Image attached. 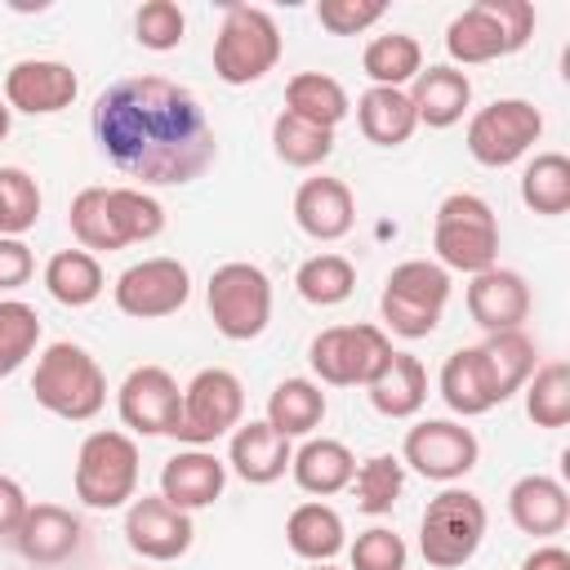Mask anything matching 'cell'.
Instances as JSON below:
<instances>
[{
    "mask_svg": "<svg viewBox=\"0 0 570 570\" xmlns=\"http://www.w3.org/2000/svg\"><path fill=\"white\" fill-rule=\"evenodd\" d=\"M102 156L142 187H183L214 165V129L191 89L165 76H125L94 102Z\"/></svg>",
    "mask_w": 570,
    "mask_h": 570,
    "instance_id": "obj_1",
    "label": "cell"
},
{
    "mask_svg": "<svg viewBox=\"0 0 570 570\" xmlns=\"http://www.w3.org/2000/svg\"><path fill=\"white\" fill-rule=\"evenodd\" d=\"M71 236L80 249H125L165 232V209L142 187H85L71 200Z\"/></svg>",
    "mask_w": 570,
    "mask_h": 570,
    "instance_id": "obj_2",
    "label": "cell"
},
{
    "mask_svg": "<svg viewBox=\"0 0 570 570\" xmlns=\"http://www.w3.org/2000/svg\"><path fill=\"white\" fill-rule=\"evenodd\" d=\"M31 392L49 414L85 423L107 405V374L80 343L62 338V343H49L40 352L36 374H31Z\"/></svg>",
    "mask_w": 570,
    "mask_h": 570,
    "instance_id": "obj_3",
    "label": "cell"
},
{
    "mask_svg": "<svg viewBox=\"0 0 570 570\" xmlns=\"http://www.w3.org/2000/svg\"><path fill=\"white\" fill-rule=\"evenodd\" d=\"M534 36V4L525 0H476L445 27V53L463 67L508 58Z\"/></svg>",
    "mask_w": 570,
    "mask_h": 570,
    "instance_id": "obj_4",
    "label": "cell"
},
{
    "mask_svg": "<svg viewBox=\"0 0 570 570\" xmlns=\"http://www.w3.org/2000/svg\"><path fill=\"white\" fill-rule=\"evenodd\" d=\"M432 249L441 258L445 272H485L499 258V223L494 209L472 196V191H450L436 205V223H432Z\"/></svg>",
    "mask_w": 570,
    "mask_h": 570,
    "instance_id": "obj_5",
    "label": "cell"
},
{
    "mask_svg": "<svg viewBox=\"0 0 570 570\" xmlns=\"http://www.w3.org/2000/svg\"><path fill=\"white\" fill-rule=\"evenodd\" d=\"M450 303V272L432 258H405L387 272L379 312L392 334L401 338H428L441 325V312Z\"/></svg>",
    "mask_w": 570,
    "mask_h": 570,
    "instance_id": "obj_6",
    "label": "cell"
},
{
    "mask_svg": "<svg viewBox=\"0 0 570 570\" xmlns=\"http://www.w3.org/2000/svg\"><path fill=\"white\" fill-rule=\"evenodd\" d=\"M485 539V503L472 494V490H459V485H445L428 512H423V525H419V552L432 570H459L476 557Z\"/></svg>",
    "mask_w": 570,
    "mask_h": 570,
    "instance_id": "obj_7",
    "label": "cell"
},
{
    "mask_svg": "<svg viewBox=\"0 0 570 570\" xmlns=\"http://www.w3.org/2000/svg\"><path fill=\"white\" fill-rule=\"evenodd\" d=\"M281 62V31L267 9L232 4L214 36V76L223 85H254Z\"/></svg>",
    "mask_w": 570,
    "mask_h": 570,
    "instance_id": "obj_8",
    "label": "cell"
},
{
    "mask_svg": "<svg viewBox=\"0 0 570 570\" xmlns=\"http://www.w3.org/2000/svg\"><path fill=\"white\" fill-rule=\"evenodd\" d=\"M138 494V445L125 432H89L76 454V499L85 508L111 512Z\"/></svg>",
    "mask_w": 570,
    "mask_h": 570,
    "instance_id": "obj_9",
    "label": "cell"
},
{
    "mask_svg": "<svg viewBox=\"0 0 570 570\" xmlns=\"http://www.w3.org/2000/svg\"><path fill=\"white\" fill-rule=\"evenodd\" d=\"M205 303H209V321L223 338L249 343L272 321V281L254 263H223V267H214V276L205 285Z\"/></svg>",
    "mask_w": 570,
    "mask_h": 570,
    "instance_id": "obj_10",
    "label": "cell"
},
{
    "mask_svg": "<svg viewBox=\"0 0 570 570\" xmlns=\"http://www.w3.org/2000/svg\"><path fill=\"white\" fill-rule=\"evenodd\" d=\"M240 414H245V387L232 370L223 365H209L200 370L187 387H183V410H178V423L169 436L187 441V445H209L227 432L240 428Z\"/></svg>",
    "mask_w": 570,
    "mask_h": 570,
    "instance_id": "obj_11",
    "label": "cell"
},
{
    "mask_svg": "<svg viewBox=\"0 0 570 570\" xmlns=\"http://www.w3.org/2000/svg\"><path fill=\"white\" fill-rule=\"evenodd\" d=\"M392 343L379 325H330L312 338L307 361L321 383L330 387H370V379L387 365Z\"/></svg>",
    "mask_w": 570,
    "mask_h": 570,
    "instance_id": "obj_12",
    "label": "cell"
},
{
    "mask_svg": "<svg viewBox=\"0 0 570 570\" xmlns=\"http://www.w3.org/2000/svg\"><path fill=\"white\" fill-rule=\"evenodd\" d=\"M543 134V111L525 98H494L468 120V151L485 169H503L521 160Z\"/></svg>",
    "mask_w": 570,
    "mask_h": 570,
    "instance_id": "obj_13",
    "label": "cell"
},
{
    "mask_svg": "<svg viewBox=\"0 0 570 570\" xmlns=\"http://www.w3.org/2000/svg\"><path fill=\"white\" fill-rule=\"evenodd\" d=\"M111 298L134 321H160V316H174L191 298V276L178 258H165V254L142 258L116 276Z\"/></svg>",
    "mask_w": 570,
    "mask_h": 570,
    "instance_id": "obj_14",
    "label": "cell"
},
{
    "mask_svg": "<svg viewBox=\"0 0 570 570\" xmlns=\"http://www.w3.org/2000/svg\"><path fill=\"white\" fill-rule=\"evenodd\" d=\"M405 463L428 476V481H459L476 468L481 459V445L476 436L463 428V423H450V419H423L405 432V445H401Z\"/></svg>",
    "mask_w": 570,
    "mask_h": 570,
    "instance_id": "obj_15",
    "label": "cell"
},
{
    "mask_svg": "<svg viewBox=\"0 0 570 570\" xmlns=\"http://www.w3.org/2000/svg\"><path fill=\"white\" fill-rule=\"evenodd\" d=\"M116 410H120V423L142 436H169L178 423V410H183V387L169 370L138 365L125 374V383L116 392Z\"/></svg>",
    "mask_w": 570,
    "mask_h": 570,
    "instance_id": "obj_16",
    "label": "cell"
},
{
    "mask_svg": "<svg viewBox=\"0 0 570 570\" xmlns=\"http://www.w3.org/2000/svg\"><path fill=\"white\" fill-rule=\"evenodd\" d=\"M196 530H191V512L174 508L160 494H142L129 503L125 512V543L142 557V561H178L191 548Z\"/></svg>",
    "mask_w": 570,
    "mask_h": 570,
    "instance_id": "obj_17",
    "label": "cell"
},
{
    "mask_svg": "<svg viewBox=\"0 0 570 570\" xmlns=\"http://www.w3.org/2000/svg\"><path fill=\"white\" fill-rule=\"evenodd\" d=\"M80 94V80L67 62L53 58H22L4 71V102L9 111H27V116H53L62 107H71Z\"/></svg>",
    "mask_w": 570,
    "mask_h": 570,
    "instance_id": "obj_18",
    "label": "cell"
},
{
    "mask_svg": "<svg viewBox=\"0 0 570 570\" xmlns=\"http://www.w3.org/2000/svg\"><path fill=\"white\" fill-rule=\"evenodd\" d=\"M468 316L485 330V334H503V330H521V321L530 316V285L521 272L512 267H485L472 276L468 285Z\"/></svg>",
    "mask_w": 570,
    "mask_h": 570,
    "instance_id": "obj_19",
    "label": "cell"
},
{
    "mask_svg": "<svg viewBox=\"0 0 570 570\" xmlns=\"http://www.w3.org/2000/svg\"><path fill=\"white\" fill-rule=\"evenodd\" d=\"M294 223L312 236V240H343L356 223V200L352 187L343 178H303V187L294 191Z\"/></svg>",
    "mask_w": 570,
    "mask_h": 570,
    "instance_id": "obj_20",
    "label": "cell"
},
{
    "mask_svg": "<svg viewBox=\"0 0 570 570\" xmlns=\"http://www.w3.org/2000/svg\"><path fill=\"white\" fill-rule=\"evenodd\" d=\"M80 517L62 503H31L22 525L13 530V543L31 566H62L80 548Z\"/></svg>",
    "mask_w": 570,
    "mask_h": 570,
    "instance_id": "obj_21",
    "label": "cell"
},
{
    "mask_svg": "<svg viewBox=\"0 0 570 570\" xmlns=\"http://www.w3.org/2000/svg\"><path fill=\"white\" fill-rule=\"evenodd\" d=\"M508 517L521 534H534V539H552L566 530L570 521V494L557 476H543V472H530L521 476L512 490H508Z\"/></svg>",
    "mask_w": 570,
    "mask_h": 570,
    "instance_id": "obj_22",
    "label": "cell"
},
{
    "mask_svg": "<svg viewBox=\"0 0 570 570\" xmlns=\"http://www.w3.org/2000/svg\"><path fill=\"white\" fill-rule=\"evenodd\" d=\"M223 485H227V463L214 459L209 450H183L160 468V499H169L183 512L209 508L223 494Z\"/></svg>",
    "mask_w": 570,
    "mask_h": 570,
    "instance_id": "obj_23",
    "label": "cell"
},
{
    "mask_svg": "<svg viewBox=\"0 0 570 570\" xmlns=\"http://www.w3.org/2000/svg\"><path fill=\"white\" fill-rule=\"evenodd\" d=\"M289 459H294L289 436H281L267 419H263V423H240V428L232 432L227 463H232V472H236L240 481H249V485H272L276 476H285Z\"/></svg>",
    "mask_w": 570,
    "mask_h": 570,
    "instance_id": "obj_24",
    "label": "cell"
},
{
    "mask_svg": "<svg viewBox=\"0 0 570 570\" xmlns=\"http://www.w3.org/2000/svg\"><path fill=\"white\" fill-rule=\"evenodd\" d=\"M468 102H472V80L459 67H428L410 80L414 120L428 129H450L454 120H463Z\"/></svg>",
    "mask_w": 570,
    "mask_h": 570,
    "instance_id": "obj_25",
    "label": "cell"
},
{
    "mask_svg": "<svg viewBox=\"0 0 570 570\" xmlns=\"http://www.w3.org/2000/svg\"><path fill=\"white\" fill-rule=\"evenodd\" d=\"M428 401V370L410 352H392L387 365L370 379V405L383 419H410Z\"/></svg>",
    "mask_w": 570,
    "mask_h": 570,
    "instance_id": "obj_26",
    "label": "cell"
},
{
    "mask_svg": "<svg viewBox=\"0 0 570 570\" xmlns=\"http://www.w3.org/2000/svg\"><path fill=\"white\" fill-rule=\"evenodd\" d=\"M289 472H294V481H298L303 494L325 499V494H338V490L352 485L356 459H352V450H347L343 441H334V436H312L303 450H294Z\"/></svg>",
    "mask_w": 570,
    "mask_h": 570,
    "instance_id": "obj_27",
    "label": "cell"
},
{
    "mask_svg": "<svg viewBox=\"0 0 570 570\" xmlns=\"http://www.w3.org/2000/svg\"><path fill=\"white\" fill-rule=\"evenodd\" d=\"M285 543H289L294 557L321 566V561H334V557L347 548V530H343V517H338L330 503L312 499V503H298V508L289 512V521H285Z\"/></svg>",
    "mask_w": 570,
    "mask_h": 570,
    "instance_id": "obj_28",
    "label": "cell"
},
{
    "mask_svg": "<svg viewBox=\"0 0 570 570\" xmlns=\"http://www.w3.org/2000/svg\"><path fill=\"white\" fill-rule=\"evenodd\" d=\"M441 401L463 419H476V414L499 405V396L490 387V374H485V361H481V347H459V352L445 356V365H441Z\"/></svg>",
    "mask_w": 570,
    "mask_h": 570,
    "instance_id": "obj_29",
    "label": "cell"
},
{
    "mask_svg": "<svg viewBox=\"0 0 570 570\" xmlns=\"http://www.w3.org/2000/svg\"><path fill=\"white\" fill-rule=\"evenodd\" d=\"M356 125H361V134L374 147H401L419 129L414 107H410V94L405 89H379V85H370L356 98Z\"/></svg>",
    "mask_w": 570,
    "mask_h": 570,
    "instance_id": "obj_30",
    "label": "cell"
},
{
    "mask_svg": "<svg viewBox=\"0 0 570 570\" xmlns=\"http://www.w3.org/2000/svg\"><path fill=\"white\" fill-rule=\"evenodd\" d=\"M481 347V361H485V374H490V387L499 396V405L525 387V379L534 374V343L525 330H503V334H485Z\"/></svg>",
    "mask_w": 570,
    "mask_h": 570,
    "instance_id": "obj_31",
    "label": "cell"
},
{
    "mask_svg": "<svg viewBox=\"0 0 570 570\" xmlns=\"http://www.w3.org/2000/svg\"><path fill=\"white\" fill-rule=\"evenodd\" d=\"M285 111L334 134V125L352 111V102H347V89L334 76H325V71H298L285 85Z\"/></svg>",
    "mask_w": 570,
    "mask_h": 570,
    "instance_id": "obj_32",
    "label": "cell"
},
{
    "mask_svg": "<svg viewBox=\"0 0 570 570\" xmlns=\"http://www.w3.org/2000/svg\"><path fill=\"white\" fill-rule=\"evenodd\" d=\"M325 419V392L321 383L312 379H281L267 396V423L281 432V436H307L316 432Z\"/></svg>",
    "mask_w": 570,
    "mask_h": 570,
    "instance_id": "obj_33",
    "label": "cell"
},
{
    "mask_svg": "<svg viewBox=\"0 0 570 570\" xmlns=\"http://www.w3.org/2000/svg\"><path fill=\"white\" fill-rule=\"evenodd\" d=\"M102 267L89 249H58L45 263V289L53 294V303L62 307H89L102 294Z\"/></svg>",
    "mask_w": 570,
    "mask_h": 570,
    "instance_id": "obj_34",
    "label": "cell"
},
{
    "mask_svg": "<svg viewBox=\"0 0 570 570\" xmlns=\"http://www.w3.org/2000/svg\"><path fill=\"white\" fill-rule=\"evenodd\" d=\"M361 67L379 89H401L423 71V49L410 31H387V36H374L365 45Z\"/></svg>",
    "mask_w": 570,
    "mask_h": 570,
    "instance_id": "obj_35",
    "label": "cell"
},
{
    "mask_svg": "<svg viewBox=\"0 0 570 570\" xmlns=\"http://www.w3.org/2000/svg\"><path fill=\"white\" fill-rule=\"evenodd\" d=\"M521 200H525V209H534L543 218L566 214L570 209V160L561 151L534 156L521 174Z\"/></svg>",
    "mask_w": 570,
    "mask_h": 570,
    "instance_id": "obj_36",
    "label": "cell"
},
{
    "mask_svg": "<svg viewBox=\"0 0 570 570\" xmlns=\"http://www.w3.org/2000/svg\"><path fill=\"white\" fill-rule=\"evenodd\" d=\"M525 414L534 428L570 423V365L566 361L534 365V374L525 379Z\"/></svg>",
    "mask_w": 570,
    "mask_h": 570,
    "instance_id": "obj_37",
    "label": "cell"
},
{
    "mask_svg": "<svg viewBox=\"0 0 570 570\" xmlns=\"http://www.w3.org/2000/svg\"><path fill=\"white\" fill-rule=\"evenodd\" d=\"M298 294L312 303V307H338L343 298H352L356 289V267L343 258V254H312L298 276H294Z\"/></svg>",
    "mask_w": 570,
    "mask_h": 570,
    "instance_id": "obj_38",
    "label": "cell"
},
{
    "mask_svg": "<svg viewBox=\"0 0 570 570\" xmlns=\"http://www.w3.org/2000/svg\"><path fill=\"white\" fill-rule=\"evenodd\" d=\"M272 151H276L285 165H294V169H312V165L330 160L334 134L321 129V125H307V120H298V116H289V111H281V116L272 120Z\"/></svg>",
    "mask_w": 570,
    "mask_h": 570,
    "instance_id": "obj_39",
    "label": "cell"
},
{
    "mask_svg": "<svg viewBox=\"0 0 570 570\" xmlns=\"http://www.w3.org/2000/svg\"><path fill=\"white\" fill-rule=\"evenodd\" d=\"M401 490H405V468H401V459H392V454H374V459H365V463L352 472L356 508L370 512V517L392 512V503L401 499Z\"/></svg>",
    "mask_w": 570,
    "mask_h": 570,
    "instance_id": "obj_40",
    "label": "cell"
},
{
    "mask_svg": "<svg viewBox=\"0 0 570 570\" xmlns=\"http://www.w3.org/2000/svg\"><path fill=\"white\" fill-rule=\"evenodd\" d=\"M40 343V316L22 298H0V379H9Z\"/></svg>",
    "mask_w": 570,
    "mask_h": 570,
    "instance_id": "obj_41",
    "label": "cell"
},
{
    "mask_svg": "<svg viewBox=\"0 0 570 570\" xmlns=\"http://www.w3.org/2000/svg\"><path fill=\"white\" fill-rule=\"evenodd\" d=\"M40 218V187L27 169H0V236H22Z\"/></svg>",
    "mask_w": 570,
    "mask_h": 570,
    "instance_id": "obj_42",
    "label": "cell"
},
{
    "mask_svg": "<svg viewBox=\"0 0 570 570\" xmlns=\"http://www.w3.org/2000/svg\"><path fill=\"white\" fill-rule=\"evenodd\" d=\"M134 31H138V45L142 49H178L183 45V31H187V18L174 0H147L138 13H134Z\"/></svg>",
    "mask_w": 570,
    "mask_h": 570,
    "instance_id": "obj_43",
    "label": "cell"
},
{
    "mask_svg": "<svg viewBox=\"0 0 570 570\" xmlns=\"http://www.w3.org/2000/svg\"><path fill=\"white\" fill-rule=\"evenodd\" d=\"M347 557H352V570H405L410 548H405V539L396 530L374 525V530L356 534V543H352Z\"/></svg>",
    "mask_w": 570,
    "mask_h": 570,
    "instance_id": "obj_44",
    "label": "cell"
},
{
    "mask_svg": "<svg viewBox=\"0 0 570 570\" xmlns=\"http://www.w3.org/2000/svg\"><path fill=\"white\" fill-rule=\"evenodd\" d=\"M383 13H387L383 0H321L316 4V22L330 36H356V31L374 27Z\"/></svg>",
    "mask_w": 570,
    "mask_h": 570,
    "instance_id": "obj_45",
    "label": "cell"
},
{
    "mask_svg": "<svg viewBox=\"0 0 570 570\" xmlns=\"http://www.w3.org/2000/svg\"><path fill=\"white\" fill-rule=\"evenodd\" d=\"M36 272V258L27 249L22 236H0V289H18L27 285Z\"/></svg>",
    "mask_w": 570,
    "mask_h": 570,
    "instance_id": "obj_46",
    "label": "cell"
},
{
    "mask_svg": "<svg viewBox=\"0 0 570 570\" xmlns=\"http://www.w3.org/2000/svg\"><path fill=\"white\" fill-rule=\"evenodd\" d=\"M27 494H22V485L13 481V476H0V534H13L18 525H22V517H27Z\"/></svg>",
    "mask_w": 570,
    "mask_h": 570,
    "instance_id": "obj_47",
    "label": "cell"
},
{
    "mask_svg": "<svg viewBox=\"0 0 570 570\" xmlns=\"http://www.w3.org/2000/svg\"><path fill=\"white\" fill-rule=\"evenodd\" d=\"M521 570H570V552L557 548V543H543V548H534V552L521 561Z\"/></svg>",
    "mask_w": 570,
    "mask_h": 570,
    "instance_id": "obj_48",
    "label": "cell"
},
{
    "mask_svg": "<svg viewBox=\"0 0 570 570\" xmlns=\"http://www.w3.org/2000/svg\"><path fill=\"white\" fill-rule=\"evenodd\" d=\"M4 134H9V102L0 98V142H4Z\"/></svg>",
    "mask_w": 570,
    "mask_h": 570,
    "instance_id": "obj_49",
    "label": "cell"
},
{
    "mask_svg": "<svg viewBox=\"0 0 570 570\" xmlns=\"http://www.w3.org/2000/svg\"><path fill=\"white\" fill-rule=\"evenodd\" d=\"M316 570H338V566H330V561H321V566H316Z\"/></svg>",
    "mask_w": 570,
    "mask_h": 570,
    "instance_id": "obj_50",
    "label": "cell"
},
{
    "mask_svg": "<svg viewBox=\"0 0 570 570\" xmlns=\"http://www.w3.org/2000/svg\"><path fill=\"white\" fill-rule=\"evenodd\" d=\"M134 570H142V566H134Z\"/></svg>",
    "mask_w": 570,
    "mask_h": 570,
    "instance_id": "obj_51",
    "label": "cell"
}]
</instances>
